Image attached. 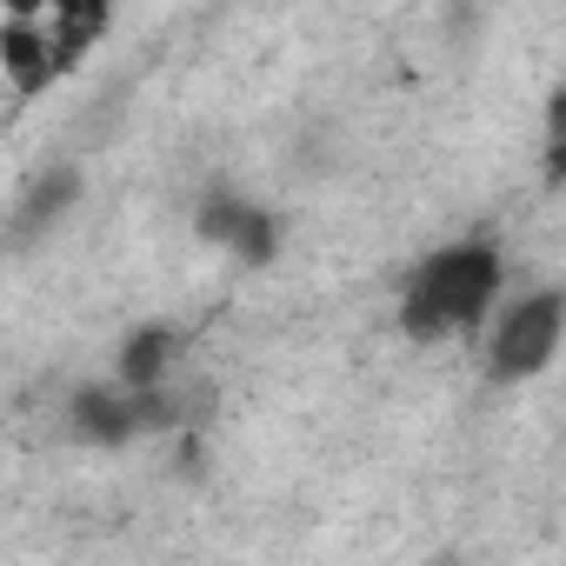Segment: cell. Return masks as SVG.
<instances>
[{"label":"cell","instance_id":"4","mask_svg":"<svg viewBox=\"0 0 566 566\" xmlns=\"http://www.w3.org/2000/svg\"><path fill=\"white\" fill-rule=\"evenodd\" d=\"M200 233H207L213 247H227L233 260H247V266H260V260L273 253V220H266L260 207L233 200V193H213V200L200 207Z\"/></svg>","mask_w":566,"mask_h":566},{"label":"cell","instance_id":"5","mask_svg":"<svg viewBox=\"0 0 566 566\" xmlns=\"http://www.w3.org/2000/svg\"><path fill=\"white\" fill-rule=\"evenodd\" d=\"M174 354H180V334H174V327H140V334L120 347V380H114V387H127V394H160Z\"/></svg>","mask_w":566,"mask_h":566},{"label":"cell","instance_id":"2","mask_svg":"<svg viewBox=\"0 0 566 566\" xmlns=\"http://www.w3.org/2000/svg\"><path fill=\"white\" fill-rule=\"evenodd\" d=\"M500 280L506 260L493 240H453L440 253H427L407 273V294H400V327L413 340H453L473 334L486 321V307L500 301Z\"/></svg>","mask_w":566,"mask_h":566},{"label":"cell","instance_id":"6","mask_svg":"<svg viewBox=\"0 0 566 566\" xmlns=\"http://www.w3.org/2000/svg\"><path fill=\"white\" fill-rule=\"evenodd\" d=\"M74 193H81V180H74L67 167H61V174H48V180H41V187H34L28 200H21V220H14V240H28V233H48V227L61 220V207H67Z\"/></svg>","mask_w":566,"mask_h":566},{"label":"cell","instance_id":"1","mask_svg":"<svg viewBox=\"0 0 566 566\" xmlns=\"http://www.w3.org/2000/svg\"><path fill=\"white\" fill-rule=\"evenodd\" d=\"M107 28L114 14L101 0H21L0 14V74L21 101H41L101 48Z\"/></svg>","mask_w":566,"mask_h":566},{"label":"cell","instance_id":"3","mask_svg":"<svg viewBox=\"0 0 566 566\" xmlns=\"http://www.w3.org/2000/svg\"><path fill=\"white\" fill-rule=\"evenodd\" d=\"M559 327H566V301H559L553 287L513 301V307L500 314L493 340H486V367H493V380H533V374L553 360Z\"/></svg>","mask_w":566,"mask_h":566}]
</instances>
